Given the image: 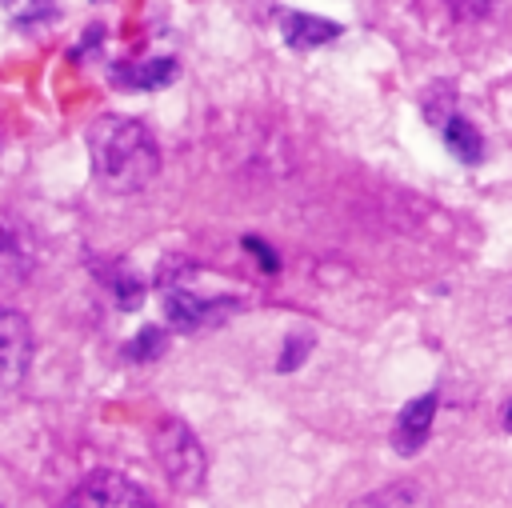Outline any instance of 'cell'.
<instances>
[{"label":"cell","mask_w":512,"mask_h":508,"mask_svg":"<svg viewBox=\"0 0 512 508\" xmlns=\"http://www.w3.org/2000/svg\"><path fill=\"white\" fill-rule=\"evenodd\" d=\"M92 176L112 196H136L160 176V144L132 116H100L88 128Z\"/></svg>","instance_id":"cell-1"},{"label":"cell","mask_w":512,"mask_h":508,"mask_svg":"<svg viewBox=\"0 0 512 508\" xmlns=\"http://www.w3.org/2000/svg\"><path fill=\"white\" fill-rule=\"evenodd\" d=\"M152 456H156L164 480H168L176 492H200V488H204L208 456H204L200 436H196L184 420L164 416V420L152 428Z\"/></svg>","instance_id":"cell-2"},{"label":"cell","mask_w":512,"mask_h":508,"mask_svg":"<svg viewBox=\"0 0 512 508\" xmlns=\"http://www.w3.org/2000/svg\"><path fill=\"white\" fill-rule=\"evenodd\" d=\"M32 324L24 312L4 308L0 312V388H4V404L16 400V392L24 388L28 372H32Z\"/></svg>","instance_id":"cell-3"},{"label":"cell","mask_w":512,"mask_h":508,"mask_svg":"<svg viewBox=\"0 0 512 508\" xmlns=\"http://www.w3.org/2000/svg\"><path fill=\"white\" fill-rule=\"evenodd\" d=\"M64 504L72 508H148L152 504V492H144L132 476L124 472H112V468H96L88 472L68 496Z\"/></svg>","instance_id":"cell-4"},{"label":"cell","mask_w":512,"mask_h":508,"mask_svg":"<svg viewBox=\"0 0 512 508\" xmlns=\"http://www.w3.org/2000/svg\"><path fill=\"white\" fill-rule=\"evenodd\" d=\"M232 312H236V300H212V296H200V292H192L176 280L164 284V316H168V324H176L184 332L212 328Z\"/></svg>","instance_id":"cell-5"},{"label":"cell","mask_w":512,"mask_h":508,"mask_svg":"<svg viewBox=\"0 0 512 508\" xmlns=\"http://www.w3.org/2000/svg\"><path fill=\"white\" fill-rule=\"evenodd\" d=\"M32 268H36L32 232L12 212H4V244H0V280H4V288L24 284L32 276Z\"/></svg>","instance_id":"cell-6"},{"label":"cell","mask_w":512,"mask_h":508,"mask_svg":"<svg viewBox=\"0 0 512 508\" xmlns=\"http://www.w3.org/2000/svg\"><path fill=\"white\" fill-rule=\"evenodd\" d=\"M436 404H440V396H436V392H424V396H416V400H408V404H404V412H400V420H396V428H392V444H396L404 456H412V452L428 440V428H432Z\"/></svg>","instance_id":"cell-7"},{"label":"cell","mask_w":512,"mask_h":508,"mask_svg":"<svg viewBox=\"0 0 512 508\" xmlns=\"http://www.w3.org/2000/svg\"><path fill=\"white\" fill-rule=\"evenodd\" d=\"M280 32H284V44H292V48H320V44H332L340 36V24L308 16V12H284Z\"/></svg>","instance_id":"cell-8"},{"label":"cell","mask_w":512,"mask_h":508,"mask_svg":"<svg viewBox=\"0 0 512 508\" xmlns=\"http://www.w3.org/2000/svg\"><path fill=\"white\" fill-rule=\"evenodd\" d=\"M440 132H444V144L464 160V164H476L480 156H484V140H480V132L472 128V120H464V116H448L444 124H440Z\"/></svg>","instance_id":"cell-9"},{"label":"cell","mask_w":512,"mask_h":508,"mask_svg":"<svg viewBox=\"0 0 512 508\" xmlns=\"http://www.w3.org/2000/svg\"><path fill=\"white\" fill-rule=\"evenodd\" d=\"M0 4H4V20L20 32H36L56 16V0H0Z\"/></svg>","instance_id":"cell-10"},{"label":"cell","mask_w":512,"mask_h":508,"mask_svg":"<svg viewBox=\"0 0 512 508\" xmlns=\"http://www.w3.org/2000/svg\"><path fill=\"white\" fill-rule=\"evenodd\" d=\"M176 76V60H144V64H132L128 72H120L116 80L120 84H128V88H160V84H168Z\"/></svg>","instance_id":"cell-11"},{"label":"cell","mask_w":512,"mask_h":508,"mask_svg":"<svg viewBox=\"0 0 512 508\" xmlns=\"http://www.w3.org/2000/svg\"><path fill=\"white\" fill-rule=\"evenodd\" d=\"M160 348H164V332H160V328H144V332L128 344V356H136V360H152V356H160Z\"/></svg>","instance_id":"cell-12"},{"label":"cell","mask_w":512,"mask_h":508,"mask_svg":"<svg viewBox=\"0 0 512 508\" xmlns=\"http://www.w3.org/2000/svg\"><path fill=\"white\" fill-rule=\"evenodd\" d=\"M492 4L496 0H448V12L456 20H464V24H472V20H484L492 12Z\"/></svg>","instance_id":"cell-13"},{"label":"cell","mask_w":512,"mask_h":508,"mask_svg":"<svg viewBox=\"0 0 512 508\" xmlns=\"http://www.w3.org/2000/svg\"><path fill=\"white\" fill-rule=\"evenodd\" d=\"M308 348H312V336H292V340L284 344V360H280L276 368H280V372H288V368H296V364L304 360V352H308Z\"/></svg>","instance_id":"cell-14"},{"label":"cell","mask_w":512,"mask_h":508,"mask_svg":"<svg viewBox=\"0 0 512 508\" xmlns=\"http://www.w3.org/2000/svg\"><path fill=\"white\" fill-rule=\"evenodd\" d=\"M416 492H400V488H384V492H372L364 496V504H412Z\"/></svg>","instance_id":"cell-15"},{"label":"cell","mask_w":512,"mask_h":508,"mask_svg":"<svg viewBox=\"0 0 512 508\" xmlns=\"http://www.w3.org/2000/svg\"><path fill=\"white\" fill-rule=\"evenodd\" d=\"M272 4H276V0H240L244 16H252V20H264V16L272 12Z\"/></svg>","instance_id":"cell-16"}]
</instances>
